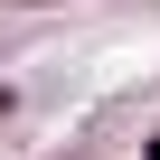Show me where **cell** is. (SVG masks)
<instances>
[{
	"instance_id": "obj_1",
	"label": "cell",
	"mask_w": 160,
	"mask_h": 160,
	"mask_svg": "<svg viewBox=\"0 0 160 160\" xmlns=\"http://www.w3.org/2000/svg\"><path fill=\"white\" fill-rule=\"evenodd\" d=\"M141 160H160V132H151V141H141Z\"/></svg>"
},
{
	"instance_id": "obj_2",
	"label": "cell",
	"mask_w": 160,
	"mask_h": 160,
	"mask_svg": "<svg viewBox=\"0 0 160 160\" xmlns=\"http://www.w3.org/2000/svg\"><path fill=\"white\" fill-rule=\"evenodd\" d=\"M10 104H19V94H10V85H0V113H10Z\"/></svg>"
}]
</instances>
